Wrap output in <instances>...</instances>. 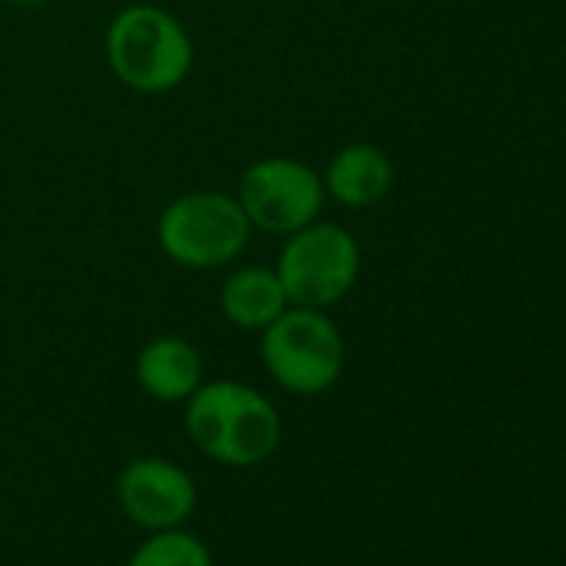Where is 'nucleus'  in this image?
<instances>
[{"mask_svg":"<svg viewBox=\"0 0 566 566\" xmlns=\"http://www.w3.org/2000/svg\"><path fill=\"white\" fill-rule=\"evenodd\" d=\"M187 433L200 453L227 467H256L280 447V413L253 387L237 380L200 384L187 397Z\"/></svg>","mask_w":566,"mask_h":566,"instance_id":"1","label":"nucleus"},{"mask_svg":"<svg viewBox=\"0 0 566 566\" xmlns=\"http://www.w3.org/2000/svg\"><path fill=\"white\" fill-rule=\"evenodd\" d=\"M104 51L114 77L137 94H167L180 87L193 67L187 28L154 4L124 8L107 28Z\"/></svg>","mask_w":566,"mask_h":566,"instance_id":"2","label":"nucleus"},{"mask_svg":"<svg viewBox=\"0 0 566 566\" xmlns=\"http://www.w3.org/2000/svg\"><path fill=\"white\" fill-rule=\"evenodd\" d=\"M260 360L287 394L317 397L340 380L347 347L327 311L287 307L266 331H260Z\"/></svg>","mask_w":566,"mask_h":566,"instance_id":"3","label":"nucleus"},{"mask_svg":"<svg viewBox=\"0 0 566 566\" xmlns=\"http://www.w3.org/2000/svg\"><path fill=\"white\" fill-rule=\"evenodd\" d=\"M273 270L291 307L331 311L354 291L360 276V243L347 227L314 220L287 233Z\"/></svg>","mask_w":566,"mask_h":566,"instance_id":"4","label":"nucleus"},{"mask_svg":"<svg viewBox=\"0 0 566 566\" xmlns=\"http://www.w3.org/2000/svg\"><path fill=\"white\" fill-rule=\"evenodd\" d=\"M250 220L237 197L193 190L177 197L157 220L160 250L187 270H220L250 243Z\"/></svg>","mask_w":566,"mask_h":566,"instance_id":"5","label":"nucleus"},{"mask_svg":"<svg viewBox=\"0 0 566 566\" xmlns=\"http://www.w3.org/2000/svg\"><path fill=\"white\" fill-rule=\"evenodd\" d=\"M250 220V227L287 237L324 213V174L294 157L253 160L233 193Z\"/></svg>","mask_w":566,"mask_h":566,"instance_id":"6","label":"nucleus"},{"mask_svg":"<svg viewBox=\"0 0 566 566\" xmlns=\"http://www.w3.org/2000/svg\"><path fill=\"white\" fill-rule=\"evenodd\" d=\"M120 510L144 530L184 526L197 506V486L184 467L164 457H140L120 470L117 480Z\"/></svg>","mask_w":566,"mask_h":566,"instance_id":"7","label":"nucleus"},{"mask_svg":"<svg viewBox=\"0 0 566 566\" xmlns=\"http://www.w3.org/2000/svg\"><path fill=\"white\" fill-rule=\"evenodd\" d=\"M137 384L160 403H184L203 384V360L184 337H154L137 357Z\"/></svg>","mask_w":566,"mask_h":566,"instance_id":"8","label":"nucleus"},{"mask_svg":"<svg viewBox=\"0 0 566 566\" xmlns=\"http://www.w3.org/2000/svg\"><path fill=\"white\" fill-rule=\"evenodd\" d=\"M291 307L283 283L273 266H240L233 270L220 287V314L237 331H266L283 311Z\"/></svg>","mask_w":566,"mask_h":566,"instance_id":"9","label":"nucleus"},{"mask_svg":"<svg viewBox=\"0 0 566 566\" xmlns=\"http://www.w3.org/2000/svg\"><path fill=\"white\" fill-rule=\"evenodd\" d=\"M394 187V164L374 144H350L327 164L324 190L344 207H374Z\"/></svg>","mask_w":566,"mask_h":566,"instance_id":"10","label":"nucleus"},{"mask_svg":"<svg viewBox=\"0 0 566 566\" xmlns=\"http://www.w3.org/2000/svg\"><path fill=\"white\" fill-rule=\"evenodd\" d=\"M127 566H213V556L203 546V539L174 526L157 530L147 543H140Z\"/></svg>","mask_w":566,"mask_h":566,"instance_id":"11","label":"nucleus"},{"mask_svg":"<svg viewBox=\"0 0 566 566\" xmlns=\"http://www.w3.org/2000/svg\"><path fill=\"white\" fill-rule=\"evenodd\" d=\"M14 4H34V0H14Z\"/></svg>","mask_w":566,"mask_h":566,"instance_id":"12","label":"nucleus"}]
</instances>
